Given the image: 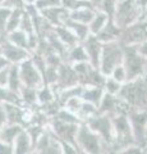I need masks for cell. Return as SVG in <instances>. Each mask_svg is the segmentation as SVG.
<instances>
[{
	"instance_id": "cell-19",
	"label": "cell",
	"mask_w": 147,
	"mask_h": 154,
	"mask_svg": "<svg viewBox=\"0 0 147 154\" xmlns=\"http://www.w3.org/2000/svg\"><path fill=\"white\" fill-rule=\"evenodd\" d=\"M82 44H83L87 55H88V62L93 67L98 68L100 58H101V51H102V42L95 35H90L86 40L82 41Z\"/></svg>"
},
{
	"instance_id": "cell-45",
	"label": "cell",
	"mask_w": 147,
	"mask_h": 154,
	"mask_svg": "<svg viewBox=\"0 0 147 154\" xmlns=\"http://www.w3.org/2000/svg\"><path fill=\"white\" fill-rule=\"evenodd\" d=\"M8 123V118H7V113H5V108H4L3 103H0V131L3 130V127Z\"/></svg>"
},
{
	"instance_id": "cell-1",
	"label": "cell",
	"mask_w": 147,
	"mask_h": 154,
	"mask_svg": "<svg viewBox=\"0 0 147 154\" xmlns=\"http://www.w3.org/2000/svg\"><path fill=\"white\" fill-rule=\"evenodd\" d=\"M119 96L131 105V108H147V76L124 82Z\"/></svg>"
},
{
	"instance_id": "cell-36",
	"label": "cell",
	"mask_w": 147,
	"mask_h": 154,
	"mask_svg": "<svg viewBox=\"0 0 147 154\" xmlns=\"http://www.w3.org/2000/svg\"><path fill=\"white\" fill-rule=\"evenodd\" d=\"M118 2L119 0H100L97 4V8H98V11H102L104 13H106L110 19H114L116 7H118Z\"/></svg>"
},
{
	"instance_id": "cell-4",
	"label": "cell",
	"mask_w": 147,
	"mask_h": 154,
	"mask_svg": "<svg viewBox=\"0 0 147 154\" xmlns=\"http://www.w3.org/2000/svg\"><path fill=\"white\" fill-rule=\"evenodd\" d=\"M123 59H124V46L120 44L119 40L105 42L102 44L98 68L105 76H110L115 67L123 64Z\"/></svg>"
},
{
	"instance_id": "cell-25",
	"label": "cell",
	"mask_w": 147,
	"mask_h": 154,
	"mask_svg": "<svg viewBox=\"0 0 147 154\" xmlns=\"http://www.w3.org/2000/svg\"><path fill=\"white\" fill-rule=\"evenodd\" d=\"M22 80L19 75V64H10L9 67V76H8V84L7 88L9 90L14 91V93L19 94V91L22 89Z\"/></svg>"
},
{
	"instance_id": "cell-23",
	"label": "cell",
	"mask_w": 147,
	"mask_h": 154,
	"mask_svg": "<svg viewBox=\"0 0 147 154\" xmlns=\"http://www.w3.org/2000/svg\"><path fill=\"white\" fill-rule=\"evenodd\" d=\"M104 94H105V89H104L102 86H83L81 98H82L84 102L91 103L98 108Z\"/></svg>"
},
{
	"instance_id": "cell-20",
	"label": "cell",
	"mask_w": 147,
	"mask_h": 154,
	"mask_svg": "<svg viewBox=\"0 0 147 154\" xmlns=\"http://www.w3.org/2000/svg\"><path fill=\"white\" fill-rule=\"evenodd\" d=\"M120 35H122V27L118 26L114 19H109V22L105 25V27L95 36H96L102 44H105V42L118 41Z\"/></svg>"
},
{
	"instance_id": "cell-39",
	"label": "cell",
	"mask_w": 147,
	"mask_h": 154,
	"mask_svg": "<svg viewBox=\"0 0 147 154\" xmlns=\"http://www.w3.org/2000/svg\"><path fill=\"white\" fill-rule=\"evenodd\" d=\"M12 11L13 9L0 7V36L1 37L7 36V25H8V19H9Z\"/></svg>"
},
{
	"instance_id": "cell-10",
	"label": "cell",
	"mask_w": 147,
	"mask_h": 154,
	"mask_svg": "<svg viewBox=\"0 0 147 154\" xmlns=\"http://www.w3.org/2000/svg\"><path fill=\"white\" fill-rule=\"evenodd\" d=\"M147 38V22L145 19L134 22L132 25L122 28L119 41L123 46L140 45Z\"/></svg>"
},
{
	"instance_id": "cell-26",
	"label": "cell",
	"mask_w": 147,
	"mask_h": 154,
	"mask_svg": "<svg viewBox=\"0 0 147 154\" xmlns=\"http://www.w3.org/2000/svg\"><path fill=\"white\" fill-rule=\"evenodd\" d=\"M96 11H97L96 8H90V7L79 8V9H75V11H73V12H69V18L73 19V21L90 25V22L92 21Z\"/></svg>"
},
{
	"instance_id": "cell-54",
	"label": "cell",
	"mask_w": 147,
	"mask_h": 154,
	"mask_svg": "<svg viewBox=\"0 0 147 154\" xmlns=\"http://www.w3.org/2000/svg\"><path fill=\"white\" fill-rule=\"evenodd\" d=\"M0 55H1V46H0Z\"/></svg>"
},
{
	"instance_id": "cell-41",
	"label": "cell",
	"mask_w": 147,
	"mask_h": 154,
	"mask_svg": "<svg viewBox=\"0 0 147 154\" xmlns=\"http://www.w3.org/2000/svg\"><path fill=\"white\" fill-rule=\"evenodd\" d=\"M111 77H114L115 80H118L119 82L122 84H124L127 82V72H125V68H124V66L120 64V66H118L114 68V71L111 72Z\"/></svg>"
},
{
	"instance_id": "cell-38",
	"label": "cell",
	"mask_w": 147,
	"mask_h": 154,
	"mask_svg": "<svg viewBox=\"0 0 147 154\" xmlns=\"http://www.w3.org/2000/svg\"><path fill=\"white\" fill-rule=\"evenodd\" d=\"M19 30L25 31L27 35H32V33H36L35 31V26H34V21L30 16L26 9L23 12V16H22V21H21V25H19Z\"/></svg>"
},
{
	"instance_id": "cell-24",
	"label": "cell",
	"mask_w": 147,
	"mask_h": 154,
	"mask_svg": "<svg viewBox=\"0 0 147 154\" xmlns=\"http://www.w3.org/2000/svg\"><path fill=\"white\" fill-rule=\"evenodd\" d=\"M54 31H55L56 35H58V37L60 38V41L63 42L67 48L74 46V45H77L78 42H81L79 38L77 37V35H75V33L70 30V28H68L65 25L54 27Z\"/></svg>"
},
{
	"instance_id": "cell-21",
	"label": "cell",
	"mask_w": 147,
	"mask_h": 154,
	"mask_svg": "<svg viewBox=\"0 0 147 154\" xmlns=\"http://www.w3.org/2000/svg\"><path fill=\"white\" fill-rule=\"evenodd\" d=\"M63 60L69 64L81 63V62H88V55H87L86 49H84L82 42H78L77 45L68 48Z\"/></svg>"
},
{
	"instance_id": "cell-53",
	"label": "cell",
	"mask_w": 147,
	"mask_h": 154,
	"mask_svg": "<svg viewBox=\"0 0 147 154\" xmlns=\"http://www.w3.org/2000/svg\"><path fill=\"white\" fill-rule=\"evenodd\" d=\"M3 38H4V37H1V36H0V44H1V41H3Z\"/></svg>"
},
{
	"instance_id": "cell-27",
	"label": "cell",
	"mask_w": 147,
	"mask_h": 154,
	"mask_svg": "<svg viewBox=\"0 0 147 154\" xmlns=\"http://www.w3.org/2000/svg\"><path fill=\"white\" fill-rule=\"evenodd\" d=\"M25 128L21 125H16V123H7L3 127V130L0 131V140L9 143V144H14L17 136L21 134V131Z\"/></svg>"
},
{
	"instance_id": "cell-32",
	"label": "cell",
	"mask_w": 147,
	"mask_h": 154,
	"mask_svg": "<svg viewBox=\"0 0 147 154\" xmlns=\"http://www.w3.org/2000/svg\"><path fill=\"white\" fill-rule=\"evenodd\" d=\"M56 99V94L50 85H42L37 89V102L39 105H45Z\"/></svg>"
},
{
	"instance_id": "cell-29",
	"label": "cell",
	"mask_w": 147,
	"mask_h": 154,
	"mask_svg": "<svg viewBox=\"0 0 147 154\" xmlns=\"http://www.w3.org/2000/svg\"><path fill=\"white\" fill-rule=\"evenodd\" d=\"M65 26L68 28H70V30L77 35V37L79 38L81 42L84 41L90 35H91V32H90V26L86 25V23H81V22L73 21V19L68 18L67 22H65Z\"/></svg>"
},
{
	"instance_id": "cell-55",
	"label": "cell",
	"mask_w": 147,
	"mask_h": 154,
	"mask_svg": "<svg viewBox=\"0 0 147 154\" xmlns=\"http://www.w3.org/2000/svg\"><path fill=\"white\" fill-rule=\"evenodd\" d=\"M146 136H147V127H146Z\"/></svg>"
},
{
	"instance_id": "cell-13",
	"label": "cell",
	"mask_w": 147,
	"mask_h": 154,
	"mask_svg": "<svg viewBox=\"0 0 147 154\" xmlns=\"http://www.w3.org/2000/svg\"><path fill=\"white\" fill-rule=\"evenodd\" d=\"M79 125L63 122V121H60V119L55 118V117L50 118V121H49V127L51 128V131L58 136L59 140L70 143L75 146H78L75 137H77V131H78Z\"/></svg>"
},
{
	"instance_id": "cell-14",
	"label": "cell",
	"mask_w": 147,
	"mask_h": 154,
	"mask_svg": "<svg viewBox=\"0 0 147 154\" xmlns=\"http://www.w3.org/2000/svg\"><path fill=\"white\" fill-rule=\"evenodd\" d=\"M77 84H79V81L73 66L67 63V62H63L58 68V80H56V82L54 85H50V86L55 91V94L58 95L63 89L70 88V86H74Z\"/></svg>"
},
{
	"instance_id": "cell-15",
	"label": "cell",
	"mask_w": 147,
	"mask_h": 154,
	"mask_svg": "<svg viewBox=\"0 0 147 154\" xmlns=\"http://www.w3.org/2000/svg\"><path fill=\"white\" fill-rule=\"evenodd\" d=\"M34 153H42V154H61V145L58 136L51 131L50 127H47L42 135L36 141Z\"/></svg>"
},
{
	"instance_id": "cell-30",
	"label": "cell",
	"mask_w": 147,
	"mask_h": 154,
	"mask_svg": "<svg viewBox=\"0 0 147 154\" xmlns=\"http://www.w3.org/2000/svg\"><path fill=\"white\" fill-rule=\"evenodd\" d=\"M109 16L106 13H104L102 11H96V13H95V16L92 18V21L90 22V32H91V35H97L98 32H100L104 27H105V25L109 22Z\"/></svg>"
},
{
	"instance_id": "cell-48",
	"label": "cell",
	"mask_w": 147,
	"mask_h": 154,
	"mask_svg": "<svg viewBox=\"0 0 147 154\" xmlns=\"http://www.w3.org/2000/svg\"><path fill=\"white\" fill-rule=\"evenodd\" d=\"M9 66H10V63H9V60H8L7 58L1 54V55H0V71L4 69V68H7V67H9Z\"/></svg>"
},
{
	"instance_id": "cell-3",
	"label": "cell",
	"mask_w": 147,
	"mask_h": 154,
	"mask_svg": "<svg viewBox=\"0 0 147 154\" xmlns=\"http://www.w3.org/2000/svg\"><path fill=\"white\" fill-rule=\"evenodd\" d=\"M123 66L127 72V81L147 76V58L138 50V46H124Z\"/></svg>"
},
{
	"instance_id": "cell-9",
	"label": "cell",
	"mask_w": 147,
	"mask_h": 154,
	"mask_svg": "<svg viewBox=\"0 0 147 154\" xmlns=\"http://www.w3.org/2000/svg\"><path fill=\"white\" fill-rule=\"evenodd\" d=\"M78 76V81L83 86H102L105 84L106 76L100 71V68L93 67L90 62H81L72 64Z\"/></svg>"
},
{
	"instance_id": "cell-12",
	"label": "cell",
	"mask_w": 147,
	"mask_h": 154,
	"mask_svg": "<svg viewBox=\"0 0 147 154\" xmlns=\"http://www.w3.org/2000/svg\"><path fill=\"white\" fill-rule=\"evenodd\" d=\"M19 75H21L23 86H30V88L39 89L42 85H45L44 77H42L40 69L37 68V66L35 64L32 55L19 64Z\"/></svg>"
},
{
	"instance_id": "cell-43",
	"label": "cell",
	"mask_w": 147,
	"mask_h": 154,
	"mask_svg": "<svg viewBox=\"0 0 147 154\" xmlns=\"http://www.w3.org/2000/svg\"><path fill=\"white\" fill-rule=\"evenodd\" d=\"M123 154H142L143 153V148L138 144H131V145H128L127 148H124L122 150Z\"/></svg>"
},
{
	"instance_id": "cell-17",
	"label": "cell",
	"mask_w": 147,
	"mask_h": 154,
	"mask_svg": "<svg viewBox=\"0 0 147 154\" xmlns=\"http://www.w3.org/2000/svg\"><path fill=\"white\" fill-rule=\"evenodd\" d=\"M0 46H1V54L9 60L10 64H21L23 60L28 59L32 55V53L30 50L13 44L7 37L3 38Z\"/></svg>"
},
{
	"instance_id": "cell-46",
	"label": "cell",
	"mask_w": 147,
	"mask_h": 154,
	"mask_svg": "<svg viewBox=\"0 0 147 154\" xmlns=\"http://www.w3.org/2000/svg\"><path fill=\"white\" fill-rule=\"evenodd\" d=\"M10 67V66H9ZM9 67L0 71V86H7L8 84V76H9Z\"/></svg>"
},
{
	"instance_id": "cell-33",
	"label": "cell",
	"mask_w": 147,
	"mask_h": 154,
	"mask_svg": "<svg viewBox=\"0 0 147 154\" xmlns=\"http://www.w3.org/2000/svg\"><path fill=\"white\" fill-rule=\"evenodd\" d=\"M61 5L65 9H68L69 12H73L75 9L90 7V8H97V4L91 2V0H61Z\"/></svg>"
},
{
	"instance_id": "cell-52",
	"label": "cell",
	"mask_w": 147,
	"mask_h": 154,
	"mask_svg": "<svg viewBox=\"0 0 147 154\" xmlns=\"http://www.w3.org/2000/svg\"><path fill=\"white\" fill-rule=\"evenodd\" d=\"M145 21L147 22V12H146V16H145Z\"/></svg>"
},
{
	"instance_id": "cell-2",
	"label": "cell",
	"mask_w": 147,
	"mask_h": 154,
	"mask_svg": "<svg viewBox=\"0 0 147 154\" xmlns=\"http://www.w3.org/2000/svg\"><path fill=\"white\" fill-rule=\"evenodd\" d=\"M113 118L114 141L111 144V153H122L124 148L131 144H134L133 132H132L131 122L128 114H118Z\"/></svg>"
},
{
	"instance_id": "cell-22",
	"label": "cell",
	"mask_w": 147,
	"mask_h": 154,
	"mask_svg": "<svg viewBox=\"0 0 147 154\" xmlns=\"http://www.w3.org/2000/svg\"><path fill=\"white\" fill-rule=\"evenodd\" d=\"M13 145H14V154L34 153V143H32V139L26 128H23L21 131V134L17 136Z\"/></svg>"
},
{
	"instance_id": "cell-49",
	"label": "cell",
	"mask_w": 147,
	"mask_h": 154,
	"mask_svg": "<svg viewBox=\"0 0 147 154\" xmlns=\"http://www.w3.org/2000/svg\"><path fill=\"white\" fill-rule=\"evenodd\" d=\"M137 46H138V50L147 58V38H146L143 42H141L140 45H137Z\"/></svg>"
},
{
	"instance_id": "cell-50",
	"label": "cell",
	"mask_w": 147,
	"mask_h": 154,
	"mask_svg": "<svg viewBox=\"0 0 147 154\" xmlns=\"http://www.w3.org/2000/svg\"><path fill=\"white\" fill-rule=\"evenodd\" d=\"M91 2H93V3H96V4H98V2H100V0H91Z\"/></svg>"
},
{
	"instance_id": "cell-44",
	"label": "cell",
	"mask_w": 147,
	"mask_h": 154,
	"mask_svg": "<svg viewBox=\"0 0 147 154\" xmlns=\"http://www.w3.org/2000/svg\"><path fill=\"white\" fill-rule=\"evenodd\" d=\"M0 154H14V145L0 140Z\"/></svg>"
},
{
	"instance_id": "cell-51",
	"label": "cell",
	"mask_w": 147,
	"mask_h": 154,
	"mask_svg": "<svg viewBox=\"0 0 147 154\" xmlns=\"http://www.w3.org/2000/svg\"><path fill=\"white\" fill-rule=\"evenodd\" d=\"M3 3H4V0H0V7L3 5Z\"/></svg>"
},
{
	"instance_id": "cell-42",
	"label": "cell",
	"mask_w": 147,
	"mask_h": 154,
	"mask_svg": "<svg viewBox=\"0 0 147 154\" xmlns=\"http://www.w3.org/2000/svg\"><path fill=\"white\" fill-rule=\"evenodd\" d=\"M26 0H4L3 5L9 9H17V8H25L26 7Z\"/></svg>"
},
{
	"instance_id": "cell-37",
	"label": "cell",
	"mask_w": 147,
	"mask_h": 154,
	"mask_svg": "<svg viewBox=\"0 0 147 154\" xmlns=\"http://www.w3.org/2000/svg\"><path fill=\"white\" fill-rule=\"evenodd\" d=\"M122 86H123V84L119 82L118 80H115L114 77L106 76L105 84H104V89H105L106 93H110V94H114V95H119L120 90H122Z\"/></svg>"
},
{
	"instance_id": "cell-11",
	"label": "cell",
	"mask_w": 147,
	"mask_h": 154,
	"mask_svg": "<svg viewBox=\"0 0 147 154\" xmlns=\"http://www.w3.org/2000/svg\"><path fill=\"white\" fill-rule=\"evenodd\" d=\"M132 108L131 105L128 104L125 100H123L119 95H114L110 93H106L104 94L102 99H101V103L98 105V113H105L114 117V116H118V114H128Z\"/></svg>"
},
{
	"instance_id": "cell-34",
	"label": "cell",
	"mask_w": 147,
	"mask_h": 154,
	"mask_svg": "<svg viewBox=\"0 0 147 154\" xmlns=\"http://www.w3.org/2000/svg\"><path fill=\"white\" fill-rule=\"evenodd\" d=\"M23 12H25V8H17V9H13V11H12L10 16H9V19H8L7 33H9V32H12V31L18 30V28H19Z\"/></svg>"
},
{
	"instance_id": "cell-31",
	"label": "cell",
	"mask_w": 147,
	"mask_h": 154,
	"mask_svg": "<svg viewBox=\"0 0 147 154\" xmlns=\"http://www.w3.org/2000/svg\"><path fill=\"white\" fill-rule=\"evenodd\" d=\"M5 37L10 42H13V44H16V45L21 46V48H25V49L31 51V49H30V37H28V35L25 31H22V30L18 28V30H14L12 32L7 33Z\"/></svg>"
},
{
	"instance_id": "cell-28",
	"label": "cell",
	"mask_w": 147,
	"mask_h": 154,
	"mask_svg": "<svg viewBox=\"0 0 147 154\" xmlns=\"http://www.w3.org/2000/svg\"><path fill=\"white\" fill-rule=\"evenodd\" d=\"M19 96L22 100V104L27 108H34L35 105L39 107V102H37V89L30 88V86H22L19 91Z\"/></svg>"
},
{
	"instance_id": "cell-18",
	"label": "cell",
	"mask_w": 147,
	"mask_h": 154,
	"mask_svg": "<svg viewBox=\"0 0 147 154\" xmlns=\"http://www.w3.org/2000/svg\"><path fill=\"white\" fill-rule=\"evenodd\" d=\"M42 13V16L50 23L53 27H58V26H64L67 19L69 18V11L65 9L63 5H58V7H51V8H46L40 11Z\"/></svg>"
},
{
	"instance_id": "cell-40",
	"label": "cell",
	"mask_w": 147,
	"mask_h": 154,
	"mask_svg": "<svg viewBox=\"0 0 147 154\" xmlns=\"http://www.w3.org/2000/svg\"><path fill=\"white\" fill-rule=\"evenodd\" d=\"M34 4L39 11H42V9H46V8L61 5V0H36Z\"/></svg>"
},
{
	"instance_id": "cell-7",
	"label": "cell",
	"mask_w": 147,
	"mask_h": 154,
	"mask_svg": "<svg viewBox=\"0 0 147 154\" xmlns=\"http://www.w3.org/2000/svg\"><path fill=\"white\" fill-rule=\"evenodd\" d=\"M145 19V14L137 7L136 0H119L116 7V12L114 16V21L118 26L124 28L134 22Z\"/></svg>"
},
{
	"instance_id": "cell-35",
	"label": "cell",
	"mask_w": 147,
	"mask_h": 154,
	"mask_svg": "<svg viewBox=\"0 0 147 154\" xmlns=\"http://www.w3.org/2000/svg\"><path fill=\"white\" fill-rule=\"evenodd\" d=\"M54 117L60 119V121H63V122H68V123H77V125L82 123V121L79 119V117L77 114L70 112V110L67 109L65 107H61L58 112H56V114L54 116Z\"/></svg>"
},
{
	"instance_id": "cell-47",
	"label": "cell",
	"mask_w": 147,
	"mask_h": 154,
	"mask_svg": "<svg viewBox=\"0 0 147 154\" xmlns=\"http://www.w3.org/2000/svg\"><path fill=\"white\" fill-rule=\"evenodd\" d=\"M136 4H137V7L141 9V12L146 16V12H147V0H136Z\"/></svg>"
},
{
	"instance_id": "cell-6",
	"label": "cell",
	"mask_w": 147,
	"mask_h": 154,
	"mask_svg": "<svg viewBox=\"0 0 147 154\" xmlns=\"http://www.w3.org/2000/svg\"><path fill=\"white\" fill-rule=\"evenodd\" d=\"M77 145L84 154H100L104 153V141L86 122H82L77 131Z\"/></svg>"
},
{
	"instance_id": "cell-8",
	"label": "cell",
	"mask_w": 147,
	"mask_h": 154,
	"mask_svg": "<svg viewBox=\"0 0 147 154\" xmlns=\"http://www.w3.org/2000/svg\"><path fill=\"white\" fill-rule=\"evenodd\" d=\"M128 118L131 122L132 132L136 144L143 148V153H147V136H146V127H147V108L145 109H134L132 108L128 112Z\"/></svg>"
},
{
	"instance_id": "cell-5",
	"label": "cell",
	"mask_w": 147,
	"mask_h": 154,
	"mask_svg": "<svg viewBox=\"0 0 147 154\" xmlns=\"http://www.w3.org/2000/svg\"><path fill=\"white\" fill-rule=\"evenodd\" d=\"M104 141V153H111V144L114 141V130H113V118L111 116L105 113H96L84 121Z\"/></svg>"
},
{
	"instance_id": "cell-16",
	"label": "cell",
	"mask_w": 147,
	"mask_h": 154,
	"mask_svg": "<svg viewBox=\"0 0 147 154\" xmlns=\"http://www.w3.org/2000/svg\"><path fill=\"white\" fill-rule=\"evenodd\" d=\"M3 105L5 108L8 123L21 125L25 128L30 125L32 116L28 114L27 107H25L23 104H18V103H3Z\"/></svg>"
}]
</instances>
